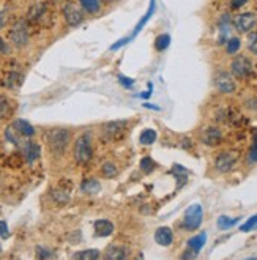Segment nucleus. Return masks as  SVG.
I'll return each mask as SVG.
<instances>
[{"instance_id": "obj_16", "label": "nucleus", "mask_w": 257, "mask_h": 260, "mask_svg": "<svg viewBox=\"0 0 257 260\" xmlns=\"http://www.w3.org/2000/svg\"><path fill=\"white\" fill-rule=\"evenodd\" d=\"M155 241L158 243L160 246H170L174 241V234H172V230H170L169 227H160V229H156L155 232Z\"/></svg>"}, {"instance_id": "obj_17", "label": "nucleus", "mask_w": 257, "mask_h": 260, "mask_svg": "<svg viewBox=\"0 0 257 260\" xmlns=\"http://www.w3.org/2000/svg\"><path fill=\"white\" fill-rule=\"evenodd\" d=\"M11 126L23 137H33L35 136V128L27 120H24V118H18V120H14Z\"/></svg>"}, {"instance_id": "obj_33", "label": "nucleus", "mask_w": 257, "mask_h": 260, "mask_svg": "<svg viewBox=\"0 0 257 260\" xmlns=\"http://www.w3.org/2000/svg\"><path fill=\"white\" fill-rule=\"evenodd\" d=\"M256 227H257V215L249 217V219L243 224V226L240 227V232H249V230H253Z\"/></svg>"}, {"instance_id": "obj_38", "label": "nucleus", "mask_w": 257, "mask_h": 260, "mask_svg": "<svg viewBox=\"0 0 257 260\" xmlns=\"http://www.w3.org/2000/svg\"><path fill=\"white\" fill-rule=\"evenodd\" d=\"M246 2H248V0H231V6L234 10H238L243 5H246Z\"/></svg>"}, {"instance_id": "obj_10", "label": "nucleus", "mask_w": 257, "mask_h": 260, "mask_svg": "<svg viewBox=\"0 0 257 260\" xmlns=\"http://www.w3.org/2000/svg\"><path fill=\"white\" fill-rule=\"evenodd\" d=\"M63 18H65L67 24L71 27H76L79 25L82 21H84V13L77 5L74 3H65L63 6Z\"/></svg>"}, {"instance_id": "obj_25", "label": "nucleus", "mask_w": 257, "mask_h": 260, "mask_svg": "<svg viewBox=\"0 0 257 260\" xmlns=\"http://www.w3.org/2000/svg\"><path fill=\"white\" fill-rule=\"evenodd\" d=\"M101 173L104 175L106 178H114L118 173V169L114 163H104L101 166Z\"/></svg>"}, {"instance_id": "obj_19", "label": "nucleus", "mask_w": 257, "mask_h": 260, "mask_svg": "<svg viewBox=\"0 0 257 260\" xmlns=\"http://www.w3.org/2000/svg\"><path fill=\"white\" fill-rule=\"evenodd\" d=\"M99 257H101V254H99L98 249H85L76 252L73 260H99Z\"/></svg>"}, {"instance_id": "obj_39", "label": "nucleus", "mask_w": 257, "mask_h": 260, "mask_svg": "<svg viewBox=\"0 0 257 260\" xmlns=\"http://www.w3.org/2000/svg\"><path fill=\"white\" fill-rule=\"evenodd\" d=\"M0 52L2 54L10 52V46H8V43H5V40L2 37H0Z\"/></svg>"}, {"instance_id": "obj_15", "label": "nucleus", "mask_w": 257, "mask_h": 260, "mask_svg": "<svg viewBox=\"0 0 257 260\" xmlns=\"http://www.w3.org/2000/svg\"><path fill=\"white\" fill-rule=\"evenodd\" d=\"M126 251L120 244H109L104 251L103 260H125Z\"/></svg>"}, {"instance_id": "obj_37", "label": "nucleus", "mask_w": 257, "mask_h": 260, "mask_svg": "<svg viewBox=\"0 0 257 260\" xmlns=\"http://www.w3.org/2000/svg\"><path fill=\"white\" fill-rule=\"evenodd\" d=\"M6 114H8V101L0 96V117H3Z\"/></svg>"}, {"instance_id": "obj_23", "label": "nucleus", "mask_w": 257, "mask_h": 260, "mask_svg": "<svg viewBox=\"0 0 257 260\" xmlns=\"http://www.w3.org/2000/svg\"><path fill=\"white\" fill-rule=\"evenodd\" d=\"M5 137H6V140H10L11 144H14V145H21V144H24V142H21V139H23V136L19 134V132L13 128V126L10 125L8 128L5 130Z\"/></svg>"}, {"instance_id": "obj_29", "label": "nucleus", "mask_w": 257, "mask_h": 260, "mask_svg": "<svg viewBox=\"0 0 257 260\" xmlns=\"http://www.w3.org/2000/svg\"><path fill=\"white\" fill-rule=\"evenodd\" d=\"M172 173L175 175V178L178 181V188H180L183 183H187V171H185V167L182 166H175L172 169Z\"/></svg>"}, {"instance_id": "obj_11", "label": "nucleus", "mask_w": 257, "mask_h": 260, "mask_svg": "<svg viewBox=\"0 0 257 260\" xmlns=\"http://www.w3.org/2000/svg\"><path fill=\"white\" fill-rule=\"evenodd\" d=\"M126 128V122H109V123H104L101 132L106 139L114 140V139H120L123 136V131Z\"/></svg>"}, {"instance_id": "obj_5", "label": "nucleus", "mask_w": 257, "mask_h": 260, "mask_svg": "<svg viewBox=\"0 0 257 260\" xmlns=\"http://www.w3.org/2000/svg\"><path fill=\"white\" fill-rule=\"evenodd\" d=\"M231 71L235 77L243 79V77H248L253 73V63L245 55H237L231 63Z\"/></svg>"}, {"instance_id": "obj_22", "label": "nucleus", "mask_w": 257, "mask_h": 260, "mask_svg": "<svg viewBox=\"0 0 257 260\" xmlns=\"http://www.w3.org/2000/svg\"><path fill=\"white\" fill-rule=\"evenodd\" d=\"M156 140V131L155 130H144L139 136V142L142 145H152Z\"/></svg>"}, {"instance_id": "obj_7", "label": "nucleus", "mask_w": 257, "mask_h": 260, "mask_svg": "<svg viewBox=\"0 0 257 260\" xmlns=\"http://www.w3.org/2000/svg\"><path fill=\"white\" fill-rule=\"evenodd\" d=\"M215 87L221 93H234L237 90V84L229 73L219 71L215 74Z\"/></svg>"}, {"instance_id": "obj_9", "label": "nucleus", "mask_w": 257, "mask_h": 260, "mask_svg": "<svg viewBox=\"0 0 257 260\" xmlns=\"http://www.w3.org/2000/svg\"><path fill=\"white\" fill-rule=\"evenodd\" d=\"M10 41L13 46L16 47H24L28 43V30L24 22H18L13 25V29L10 30Z\"/></svg>"}, {"instance_id": "obj_35", "label": "nucleus", "mask_w": 257, "mask_h": 260, "mask_svg": "<svg viewBox=\"0 0 257 260\" xmlns=\"http://www.w3.org/2000/svg\"><path fill=\"white\" fill-rule=\"evenodd\" d=\"M10 237V229H8V224L5 221H0V238H8Z\"/></svg>"}, {"instance_id": "obj_36", "label": "nucleus", "mask_w": 257, "mask_h": 260, "mask_svg": "<svg viewBox=\"0 0 257 260\" xmlns=\"http://www.w3.org/2000/svg\"><path fill=\"white\" fill-rule=\"evenodd\" d=\"M118 81H120V84H122V86L126 87V88H130V87L134 86V79H131V77H126V76H123V74L118 76Z\"/></svg>"}, {"instance_id": "obj_13", "label": "nucleus", "mask_w": 257, "mask_h": 260, "mask_svg": "<svg viewBox=\"0 0 257 260\" xmlns=\"http://www.w3.org/2000/svg\"><path fill=\"white\" fill-rule=\"evenodd\" d=\"M221 140H223V132H221L218 128H207L202 132V142L209 147H216L221 144Z\"/></svg>"}, {"instance_id": "obj_3", "label": "nucleus", "mask_w": 257, "mask_h": 260, "mask_svg": "<svg viewBox=\"0 0 257 260\" xmlns=\"http://www.w3.org/2000/svg\"><path fill=\"white\" fill-rule=\"evenodd\" d=\"M204 219V212L202 207L199 203H192V205L185 212V217H183V227L187 230H197L201 227Z\"/></svg>"}, {"instance_id": "obj_24", "label": "nucleus", "mask_w": 257, "mask_h": 260, "mask_svg": "<svg viewBox=\"0 0 257 260\" xmlns=\"http://www.w3.org/2000/svg\"><path fill=\"white\" fill-rule=\"evenodd\" d=\"M240 221V217H227V216H219L218 219V227L221 230H226V229H231L232 226H235Z\"/></svg>"}, {"instance_id": "obj_41", "label": "nucleus", "mask_w": 257, "mask_h": 260, "mask_svg": "<svg viewBox=\"0 0 257 260\" xmlns=\"http://www.w3.org/2000/svg\"><path fill=\"white\" fill-rule=\"evenodd\" d=\"M148 96H150V92H144L140 95V98H148Z\"/></svg>"}, {"instance_id": "obj_26", "label": "nucleus", "mask_w": 257, "mask_h": 260, "mask_svg": "<svg viewBox=\"0 0 257 260\" xmlns=\"http://www.w3.org/2000/svg\"><path fill=\"white\" fill-rule=\"evenodd\" d=\"M169 43H170V37L167 33H163L160 35L158 38L155 40V47H156V51H164V49H167L169 47Z\"/></svg>"}, {"instance_id": "obj_20", "label": "nucleus", "mask_w": 257, "mask_h": 260, "mask_svg": "<svg viewBox=\"0 0 257 260\" xmlns=\"http://www.w3.org/2000/svg\"><path fill=\"white\" fill-rule=\"evenodd\" d=\"M81 6L84 11L90 13V15H95L99 10H101V2L99 0H79Z\"/></svg>"}, {"instance_id": "obj_30", "label": "nucleus", "mask_w": 257, "mask_h": 260, "mask_svg": "<svg viewBox=\"0 0 257 260\" xmlns=\"http://www.w3.org/2000/svg\"><path fill=\"white\" fill-rule=\"evenodd\" d=\"M155 167H156L155 161L150 158V156L142 158V161H140V169H142V172H144V173H152Z\"/></svg>"}, {"instance_id": "obj_14", "label": "nucleus", "mask_w": 257, "mask_h": 260, "mask_svg": "<svg viewBox=\"0 0 257 260\" xmlns=\"http://www.w3.org/2000/svg\"><path fill=\"white\" fill-rule=\"evenodd\" d=\"M23 153H24V156L27 159V163H35L38 158H40V154H41V149H40V145L37 142H32V140H27V142L23 144Z\"/></svg>"}, {"instance_id": "obj_32", "label": "nucleus", "mask_w": 257, "mask_h": 260, "mask_svg": "<svg viewBox=\"0 0 257 260\" xmlns=\"http://www.w3.org/2000/svg\"><path fill=\"white\" fill-rule=\"evenodd\" d=\"M52 197L59 203H67L70 200V194L67 191H60V189H57V191H52Z\"/></svg>"}, {"instance_id": "obj_31", "label": "nucleus", "mask_w": 257, "mask_h": 260, "mask_svg": "<svg viewBox=\"0 0 257 260\" xmlns=\"http://www.w3.org/2000/svg\"><path fill=\"white\" fill-rule=\"evenodd\" d=\"M248 161H249V163H251V164H256V163H257V134L254 136L253 145H251V149H249Z\"/></svg>"}, {"instance_id": "obj_40", "label": "nucleus", "mask_w": 257, "mask_h": 260, "mask_svg": "<svg viewBox=\"0 0 257 260\" xmlns=\"http://www.w3.org/2000/svg\"><path fill=\"white\" fill-rule=\"evenodd\" d=\"M6 22V15H5V11H0V29L5 25Z\"/></svg>"}, {"instance_id": "obj_21", "label": "nucleus", "mask_w": 257, "mask_h": 260, "mask_svg": "<svg viewBox=\"0 0 257 260\" xmlns=\"http://www.w3.org/2000/svg\"><path fill=\"white\" fill-rule=\"evenodd\" d=\"M81 189L85 193V194H96L99 189H101V185L98 183L96 180H93V178H90V180H85V181H82V185H81Z\"/></svg>"}, {"instance_id": "obj_18", "label": "nucleus", "mask_w": 257, "mask_h": 260, "mask_svg": "<svg viewBox=\"0 0 257 260\" xmlns=\"http://www.w3.org/2000/svg\"><path fill=\"white\" fill-rule=\"evenodd\" d=\"M114 224L109 219H98L95 222V235L96 237H109L114 234Z\"/></svg>"}, {"instance_id": "obj_34", "label": "nucleus", "mask_w": 257, "mask_h": 260, "mask_svg": "<svg viewBox=\"0 0 257 260\" xmlns=\"http://www.w3.org/2000/svg\"><path fill=\"white\" fill-rule=\"evenodd\" d=\"M248 49H249V51H251L253 54H257V33H254V35H251V37H249Z\"/></svg>"}, {"instance_id": "obj_42", "label": "nucleus", "mask_w": 257, "mask_h": 260, "mask_svg": "<svg viewBox=\"0 0 257 260\" xmlns=\"http://www.w3.org/2000/svg\"><path fill=\"white\" fill-rule=\"evenodd\" d=\"M249 260H256V259H249Z\"/></svg>"}, {"instance_id": "obj_27", "label": "nucleus", "mask_w": 257, "mask_h": 260, "mask_svg": "<svg viewBox=\"0 0 257 260\" xmlns=\"http://www.w3.org/2000/svg\"><path fill=\"white\" fill-rule=\"evenodd\" d=\"M5 86L6 87H10V88H16L18 86H21L23 84V76L18 74V73H10L8 77L5 79Z\"/></svg>"}, {"instance_id": "obj_2", "label": "nucleus", "mask_w": 257, "mask_h": 260, "mask_svg": "<svg viewBox=\"0 0 257 260\" xmlns=\"http://www.w3.org/2000/svg\"><path fill=\"white\" fill-rule=\"evenodd\" d=\"M92 158H93V149H92L90 137L87 134L81 136L74 144V159H76V163L87 164Z\"/></svg>"}, {"instance_id": "obj_28", "label": "nucleus", "mask_w": 257, "mask_h": 260, "mask_svg": "<svg viewBox=\"0 0 257 260\" xmlns=\"http://www.w3.org/2000/svg\"><path fill=\"white\" fill-rule=\"evenodd\" d=\"M240 46H241V41H240V38H235V37H232V38H231V40L226 43V51H227V54L234 55V54H237V52L240 51Z\"/></svg>"}, {"instance_id": "obj_1", "label": "nucleus", "mask_w": 257, "mask_h": 260, "mask_svg": "<svg viewBox=\"0 0 257 260\" xmlns=\"http://www.w3.org/2000/svg\"><path fill=\"white\" fill-rule=\"evenodd\" d=\"M70 139H71V134L65 128H54L51 131H47V134H46L49 149H51V152L57 154V156H60V154H63V152L67 150Z\"/></svg>"}, {"instance_id": "obj_8", "label": "nucleus", "mask_w": 257, "mask_h": 260, "mask_svg": "<svg viewBox=\"0 0 257 260\" xmlns=\"http://www.w3.org/2000/svg\"><path fill=\"white\" fill-rule=\"evenodd\" d=\"M234 25L240 33H249L257 25V18L254 13H241V15L235 16Z\"/></svg>"}, {"instance_id": "obj_4", "label": "nucleus", "mask_w": 257, "mask_h": 260, "mask_svg": "<svg viewBox=\"0 0 257 260\" xmlns=\"http://www.w3.org/2000/svg\"><path fill=\"white\" fill-rule=\"evenodd\" d=\"M153 13H155V0H150V6H148V11L145 13V15H144V16H142V19H140V21H139V22H138V25H136V27H134V30L131 32V35H130V37H126V38H122V40H118L116 44H112V46H111V49H112V51H117V49H120V47H122V46L128 44V43H130V41H131L133 38H136V37H138V35H139V32H140L142 29H144V25H145V24L148 22V19L153 16Z\"/></svg>"}, {"instance_id": "obj_12", "label": "nucleus", "mask_w": 257, "mask_h": 260, "mask_svg": "<svg viewBox=\"0 0 257 260\" xmlns=\"http://www.w3.org/2000/svg\"><path fill=\"white\" fill-rule=\"evenodd\" d=\"M235 163H237V154L232 152H224L218 154V158L215 161V167L219 172H229Z\"/></svg>"}, {"instance_id": "obj_6", "label": "nucleus", "mask_w": 257, "mask_h": 260, "mask_svg": "<svg viewBox=\"0 0 257 260\" xmlns=\"http://www.w3.org/2000/svg\"><path fill=\"white\" fill-rule=\"evenodd\" d=\"M205 241H207V234H204V232H202V234H199V235H194L192 238H189V240H188V248H187V251L183 252L182 259L183 260H194L199 252L202 251Z\"/></svg>"}]
</instances>
